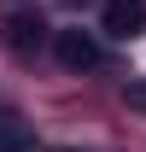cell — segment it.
<instances>
[{
    "instance_id": "1",
    "label": "cell",
    "mask_w": 146,
    "mask_h": 152,
    "mask_svg": "<svg viewBox=\"0 0 146 152\" xmlns=\"http://www.w3.org/2000/svg\"><path fill=\"white\" fill-rule=\"evenodd\" d=\"M99 29L111 41H134L146 29V0H105L99 6Z\"/></svg>"
},
{
    "instance_id": "2",
    "label": "cell",
    "mask_w": 146,
    "mask_h": 152,
    "mask_svg": "<svg viewBox=\"0 0 146 152\" xmlns=\"http://www.w3.org/2000/svg\"><path fill=\"white\" fill-rule=\"evenodd\" d=\"M41 41H47V23H41V12H12L6 18V47L18 58H35Z\"/></svg>"
},
{
    "instance_id": "3",
    "label": "cell",
    "mask_w": 146,
    "mask_h": 152,
    "mask_svg": "<svg viewBox=\"0 0 146 152\" xmlns=\"http://www.w3.org/2000/svg\"><path fill=\"white\" fill-rule=\"evenodd\" d=\"M58 64H64V70H93V64H99V41L88 35V29H58Z\"/></svg>"
},
{
    "instance_id": "4",
    "label": "cell",
    "mask_w": 146,
    "mask_h": 152,
    "mask_svg": "<svg viewBox=\"0 0 146 152\" xmlns=\"http://www.w3.org/2000/svg\"><path fill=\"white\" fill-rule=\"evenodd\" d=\"M29 146V134H23L18 117H0V152H23Z\"/></svg>"
},
{
    "instance_id": "5",
    "label": "cell",
    "mask_w": 146,
    "mask_h": 152,
    "mask_svg": "<svg viewBox=\"0 0 146 152\" xmlns=\"http://www.w3.org/2000/svg\"><path fill=\"white\" fill-rule=\"evenodd\" d=\"M128 105H134V111H146V82H128Z\"/></svg>"
},
{
    "instance_id": "6",
    "label": "cell",
    "mask_w": 146,
    "mask_h": 152,
    "mask_svg": "<svg viewBox=\"0 0 146 152\" xmlns=\"http://www.w3.org/2000/svg\"><path fill=\"white\" fill-rule=\"evenodd\" d=\"M76 6H82V0H76Z\"/></svg>"
}]
</instances>
